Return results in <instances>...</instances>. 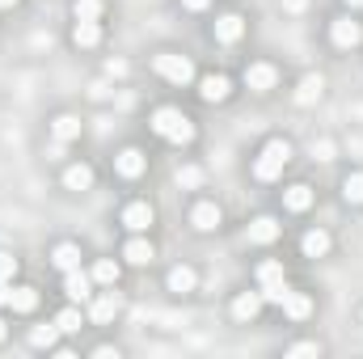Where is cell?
I'll use <instances>...</instances> for the list:
<instances>
[{
    "label": "cell",
    "mask_w": 363,
    "mask_h": 359,
    "mask_svg": "<svg viewBox=\"0 0 363 359\" xmlns=\"http://www.w3.org/2000/svg\"><path fill=\"white\" fill-rule=\"evenodd\" d=\"M152 131L165 136V140H174V144H190V140H194V123H190L182 110H174V106H161V110L152 114Z\"/></svg>",
    "instance_id": "1"
},
{
    "label": "cell",
    "mask_w": 363,
    "mask_h": 359,
    "mask_svg": "<svg viewBox=\"0 0 363 359\" xmlns=\"http://www.w3.org/2000/svg\"><path fill=\"white\" fill-rule=\"evenodd\" d=\"M291 161V144L287 140H271L267 148H262V157L254 161V178L258 182H274L283 174V165Z\"/></svg>",
    "instance_id": "2"
},
{
    "label": "cell",
    "mask_w": 363,
    "mask_h": 359,
    "mask_svg": "<svg viewBox=\"0 0 363 359\" xmlns=\"http://www.w3.org/2000/svg\"><path fill=\"white\" fill-rule=\"evenodd\" d=\"M152 68H157L165 81H174V85H190V81H194V64H190L186 55H174V51L152 55Z\"/></svg>",
    "instance_id": "3"
},
{
    "label": "cell",
    "mask_w": 363,
    "mask_h": 359,
    "mask_svg": "<svg viewBox=\"0 0 363 359\" xmlns=\"http://www.w3.org/2000/svg\"><path fill=\"white\" fill-rule=\"evenodd\" d=\"M118 309H123V296H118V292H101V296L89 300V321L93 326H106V321H114Z\"/></svg>",
    "instance_id": "4"
},
{
    "label": "cell",
    "mask_w": 363,
    "mask_h": 359,
    "mask_svg": "<svg viewBox=\"0 0 363 359\" xmlns=\"http://www.w3.org/2000/svg\"><path fill=\"white\" fill-rule=\"evenodd\" d=\"M64 292H68V300H77V304H89L93 300V275L85 270H64Z\"/></svg>",
    "instance_id": "5"
},
{
    "label": "cell",
    "mask_w": 363,
    "mask_h": 359,
    "mask_svg": "<svg viewBox=\"0 0 363 359\" xmlns=\"http://www.w3.org/2000/svg\"><path fill=\"white\" fill-rule=\"evenodd\" d=\"M330 38H334V47H359L363 43V26L359 21H351V17H338L334 26H330Z\"/></svg>",
    "instance_id": "6"
},
{
    "label": "cell",
    "mask_w": 363,
    "mask_h": 359,
    "mask_svg": "<svg viewBox=\"0 0 363 359\" xmlns=\"http://www.w3.org/2000/svg\"><path fill=\"white\" fill-rule=\"evenodd\" d=\"M274 81H279V72H274L271 64H250V68H245V85L254 93H271Z\"/></svg>",
    "instance_id": "7"
},
{
    "label": "cell",
    "mask_w": 363,
    "mask_h": 359,
    "mask_svg": "<svg viewBox=\"0 0 363 359\" xmlns=\"http://www.w3.org/2000/svg\"><path fill=\"white\" fill-rule=\"evenodd\" d=\"M123 224H127L131 233H148V228H152V207H148V203H127V207H123Z\"/></svg>",
    "instance_id": "8"
},
{
    "label": "cell",
    "mask_w": 363,
    "mask_h": 359,
    "mask_svg": "<svg viewBox=\"0 0 363 359\" xmlns=\"http://www.w3.org/2000/svg\"><path fill=\"white\" fill-rule=\"evenodd\" d=\"M262 304H267L262 292H241V296L233 300V317H237V321H254V317L262 313Z\"/></svg>",
    "instance_id": "9"
},
{
    "label": "cell",
    "mask_w": 363,
    "mask_h": 359,
    "mask_svg": "<svg viewBox=\"0 0 363 359\" xmlns=\"http://www.w3.org/2000/svg\"><path fill=\"white\" fill-rule=\"evenodd\" d=\"M279 233H283V224H279L274 216H258V220L250 224V241H254V245H271V241H279Z\"/></svg>",
    "instance_id": "10"
},
{
    "label": "cell",
    "mask_w": 363,
    "mask_h": 359,
    "mask_svg": "<svg viewBox=\"0 0 363 359\" xmlns=\"http://www.w3.org/2000/svg\"><path fill=\"white\" fill-rule=\"evenodd\" d=\"M144 165H148V161H144V153H140V148H123V153L114 157V170H118L123 178H140V174H144Z\"/></svg>",
    "instance_id": "11"
},
{
    "label": "cell",
    "mask_w": 363,
    "mask_h": 359,
    "mask_svg": "<svg viewBox=\"0 0 363 359\" xmlns=\"http://www.w3.org/2000/svg\"><path fill=\"white\" fill-rule=\"evenodd\" d=\"M300 250H304V258H325V254H330V237H325L321 228H308V233L300 237Z\"/></svg>",
    "instance_id": "12"
},
{
    "label": "cell",
    "mask_w": 363,
    "mask_h": 359,
    "mask_svg": "<svg viewBox=\"0 0 363 359\" xmlns=\"http://www.w3.org/2000/svg\"><path fill=\"white\" fill-rule=\"evenodd\" d=\"M123 258H127V263H135V267H144V263H152L157 254H152V241H144V237L135 233V237L123 245Z\"/></svg>",
    "instance_id": "13"
},
{
    "label": "cell",
    "mask_w": 363,
    "mask_h": 359,
    "mask_svg": "<svg viewBox=\"0 0 363 359\" xmlns=\"http://www.w3.org/2000/svg\"><path fill=\"white\" fill-rule=\"evenodd\" d=\"M279 309H283V313H287V317H291V321H304V317H308V313H313V300H308V296H304V292H287V296H283V304H279Z\"/></svg>",
    "instance_id": "14"
},
{
    "label": "cell",
    "mask_w": 363,
    "mask_h": 359,
    "mask_svg": "<svg viewBox=\"0 0 363 359\" xmlns=\"http://www.w3.org/2000/svg\"><path fill=\"white\" fill-rule=\"evenodd\" d=\"M241 30H245V21H241L237 13H224V17L216 21V43H237Z\"/></svg>",
    "instance_id": "15"
},
{
    "label": "cell",
    "mask_w": 363,
    "mask_h": 359,
    "mask_svg": "<svg viewBox=\"0 0 363 359\" xmlns=\"http://www.w3.org/2000/svg\"><path fill=\"white\" fill-rule=\"evenodd\" d=\"M190 224H194L199 233H211V228L220 224V207H216V203H199V207L190 211Z\"/></svg>",
    "instance_id": "16"
},
{
    "label": "cell",
    "mask_w": 363,
    "mask_h": 359,
    "mask_svg": "<svg viewBox=\"0 0 363 359\" xmlns=\"http://www.w3.org/2000/svg\"><path fill=\"white\" fill-rule=\"evenodd\" d=\"M228 89H233V85H228V77H203V81H199L203 101H224V97H228Z\"/></svg>",
    "instance_id": "17"
},
{
    "label": "cell",
    "mask_w": 363,
    "mask_h": 359,
    "mask_svg": "<svg viewBox=\"0 0 363 359\" xmlns=\"http://www.w3.org/2000/svg\"><path fill=\"white\" fill-rule=\"evenodd\" d=\"M51 263L60 270H77L81 267V245H72V241H64V245H55V254H51Z\"/></svg>",
    "instance_id": "18"
},
{
    "label": "cell",
    "mask_w": 363,
    "mask_h": 359,
    "mask_svg": "<svg viewBox=\"0 0 363 359\" xmlns=\"http://www.w3.org/2000/svg\"><path fill=\"white\" fill-rule=\"evenodd\" d=\"M51 131H55V140H60V144H68V140H77V136H81V118H77V114H60V118L51 123Z\"/></svg>",
    "instance_id": "19"
},
{
    "label": "cell",
    "mask_w": 363,
    "mask_h": 359,
    "mask_svg": "<svg viewBox=\"0 0 363 359\" xmlns=\"http://www.w3.org/2000/svg\"><path fill=\"white\" fill-rule=\"evenodd\" d=\"M283 207H287V211H308V207H313V190H308V186L283 190Z\"/></svg>",
    "instance_id": "20"
},
{
    "label": "cell",
    "mask_w": 363,
    "mask_h": 359,
    "mask_svg": "<svg viewBox=\"0 0 363 359\" xmlns=\"http://www.w3.org/2000/svg\"><path fill=\"white\" fill-rule=\"evenodd\" d=\"M34 304H38V292L34 287H13V296H9V309L13 313H34Z\"/></svg>",
    "instance_id": "21"
},
{
    "label": "cell",
    "mask_w": 363,
    "mask_h": 359,
    "mask_svg": "<svg viewBox=\"0 0 363 359\" xmlns=\"http://www.w3.org/2000/svg\"><path fill=\"white\" fill-rule=\"evenodd\" d=\"M72 43H77V47H97V43H101V30H97V21H77V30H72Z\"/></svg>",
    "instance_id": "22"
},
{
    "label": "cell",
    "mask_w": 363,
    "mask_h": 359,
    "mask_svg": "<svg viewBox=\"0 0 363 359\" xmlns=\"http://www.w3.org/2000/svg\"><path fill=\"white\" fill-rule=\"evenodd\" d=\"M64 186H68V190H89L93 186V170L89 165H72V170L64 174Z\"/></svg>",
    "instance_id": "23"
},
{
    "label": "cell",
    "mask_w": 363,
    "mask_h": 359,
    "mask_svg": "<svg viewBox=\"0 0 363 359\" xmlns=\"http://www.w3.org/2000/svg\"><path fill=\"white\" fill-rule=\"evenodd\" d=\"M93 283H106V287H114V283H118V263H114V258H101V263H93Z\"/></svg>",
    "instance_id": "24"
},
{
    "label": "cell",
    "mask_w": 363,
    "mask_h": 359,
    "mask_svg": "<svg viewBox=\"0 0 363 359\" xmlns=\"http://www.w3.org/2000/svg\"><path fill=\"white\" fill-rule=\"evenodd\" d=\"M190 287H194V270H190V267H174V270H169V292L186 296Z\"/></svg>",
    "instance_id": "25"
},
{
    "label": "cell",
    "mask_w": 363,
    "mask_h": 359,
    "mask_svg": "<svg viewBox=\"0 0 363 359\" xmlns=\"http://www.w3.org/2000/svg\"><path fill=\"white\" fill-rule=\"evenodd\" d=\"M321 89H325L321 77H304V85H300V93H296V101H300V106H313V101L321 97Z\"/></svg>",
    "instance_id": "26"
},
{
    "label": "cell",
    "mask_w": 363,
    "mask_h": 359,
    "mask_svg": "<svg viewBox=\"0 0 363 359\" xmlns=\"http://www.w3.org/2000/svg\"><path fill=\"white\" fill-rule=\"evenodd\" d=\"M55 326H60V334H81V309H64V313H55Z\"/></svg>",
    "instance_id": "27"
},
{
    "label": "cell",
    "mask_w": 363,
    "mask_h": 359,
    "mask_svg": "<svg viewBox=\"0 0 363 359\" xmlns=\"http://www.w3.org/2000/svg\"><path fill=\"white\" fill-rule=\"evenodd\" d=\"M55 338H60V326H55V321H51V326H34V330H30V343H34V347H47V351H51V347H55Z\"/></svg>",
    "instance_id": "28"
},
{
    "label": "cell",
    "mask_w": 363,
    "mask_h": 359,
    "mask_svg": "<svg viewBox=\"0 0 363 359\" xmlns=\"http://www.w3.org/2000/svg\"><path fill=\"white\" fill-rule=\"evenodd\" d=\"M258 283H262V287H274V283H287V275H283L279 263H262V267H258Z\"/></svg>",
    "instance_id": "29"
},
{
    "label": "cell",
    "mask_w": 363,
    "mask_h": 359,
    "mask_svg": "<svg viewBox=\"0 0 363 359\" xmlns=\"http://www.w3.org/2000/svg\"><path fill=\"white\" fill-rule=\"evenodd\" d=\"M72 13H77V21H97L101 17V0H77Z\"/></svg>",
    "instance_id": "30"
},
{
    "label": "cell",
    "mask_w": 363,
    "mask_h": 359,
    "mask_svg": "<svg viewBox=\"0 0 363 359\" xmlns=\"http://www.w3.org/2000/svg\"><path fill=\"white\" fill-rule=\"evenodd\" d=\"M342 194H347V203H363V174H351L342 182Z\"/></svg>",
    "instance_id": "31"
},
{
    "label": "cell",
    "mask_w": 363,
    "mask_h": 359,
    "mask_svg": "<svg viewBox=\"0 0 363 359\" xmlns=\"http://www.w3.org/2000/svg\"><path fill=\"white\" fill-rule=\"evenodd\" d=\"M283 296H287V283H274V287H262V300H267V304H283Z\"/></svg>",
    "instance_id": "32"
},
{
    "label": "cell",
    "mask_w": 363,
    "mask_h": 359,
    "mask_svg": "<svg viewBox=\"0 0 363 359\" xmlns=\"http://www.w3.org/2000/svg\"><path fill=\"white\" fill-rule=\"evenodd\" d=\"M287 355H291V359H304V355H321V347H317V343H296V347H291Z\"/></svg>",
    "instance_id": "33"
},
{
    "label": "cell",
    "mask_w": 363,
    "mask_h": 359,
    "mask_svg": "<svg viewBox=\"0 0 363 359\" xmlns=\"http://www.w3.org/2000/svg\"><path fill=\"white\" fill-rule=\"evenodd\" d=\"M199 182H203V174H199L194 165H186V170L178 174V186H199Z\"/></svg>",
    "instance_id": "34"
},
{
    "label": "cell",
    "mask_w": 363,
    "mask_h": 359,
    "mask_svg": "<svg viewBox=\"0 0 363 359\" xmlns=\"http://www.w3.org/2000/svg\"><path fill=\"white\" fill-rule=\"evenodd\" d=\"M17 275V258L13 254H0V279H13Z\"/></svg>",
    "instance_id": "35"
},
{
    "label": "cell",
    "mask_w": 363,
    "mask_h": 359,
    "mask_svg": "<svg viewBox=\"0 0 363 359\" xmlns=\"http://www.w3.org/2000/svg\"><path fill=\"white\" fill-rule=\"evenodd\" d=\"M9 296H13V283H9V279H0V309L9 304Z\"/></svg>",
    "instance_id": "36"
},
{
    "label": "cell",
    "mask_w": 363,
    "mask_h": 359,
    "mask_svg": "<svg viewBox=\"0 0 363 359\" xmlns=\"http://www.w3.org/2000/svg\"><path fill=\"white\" fill-rule=\"evenodd\" d=\"M182 4H186V9H190V13H199V9H207V4H211V0H182Z\"/></svg>",
    "instance_id": "37"
},
{
    "label": "cell",
    "mask_w": 363,
    "mask_h": 359,
    "mask_svg": "<svg viewBox=\"0 0 363 359\" xmlns=\"http://www.w3.org/2000/svg\"><path fill=\"white\" fill-rule=\"evenodd\" d=\"M4 334H9V326H4V317H0V343H4Z\"/></svg>",
    "instance_id": "38"
},
{
    "label": "cell",
    "mask_w": 363,
    "mask_h": 359,
    "mask_svg": "<svg viewBox=\"0 0 363 359\" xmlns=\"http://www.w3.org/2000/svg\"><path fill=\"white\" fill-rule=\"evenodd\" d=\"M13 4H17V0H0V9H13Z\"/></svg>",
    "instance_id": "39"
},
{
    "label": "cell",
    "mask_w": 363,
    "mask_h": 359,
    "mask_svg": "<svg viewBox=\"0 0 363 359\" xmlns=\"http://www.w3.org/2000/svg\"><path fill=\"white\" fill-rule=\"evenodd\" d=\"M347 4H351V9H363V0H347Z\"/></svg>",
    "instance_id": "40"
}]
</instances>
